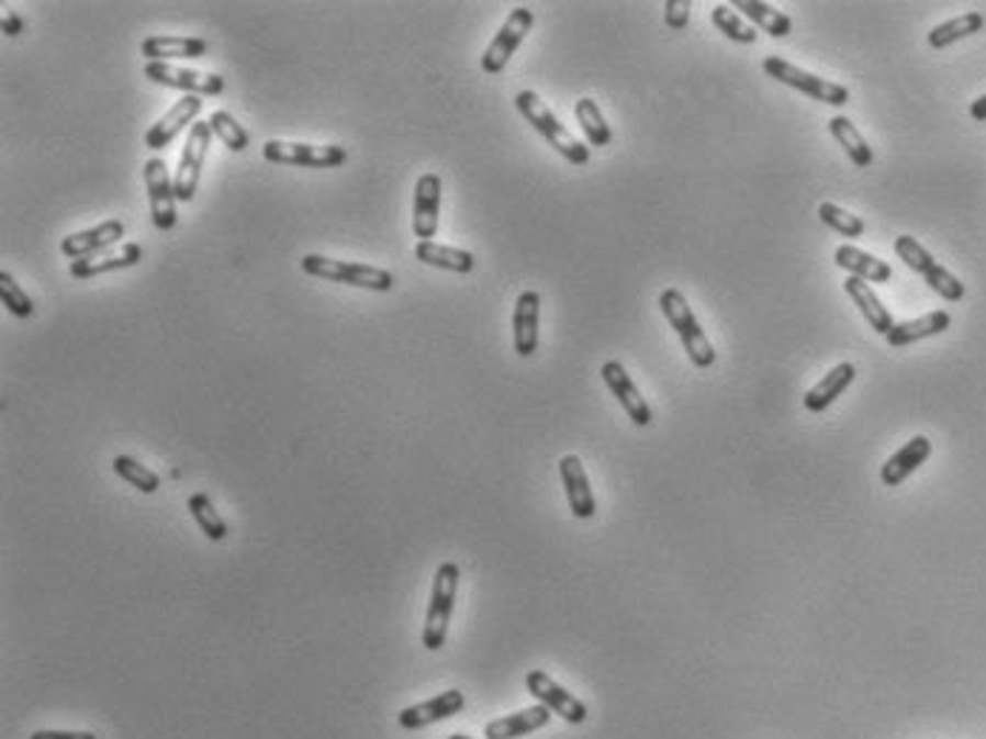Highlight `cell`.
<instances>
[{"mask_svg": "<svg viewBox=\"0 0 986 739\" xmlns=\"http://www.w3.org/2000/svg\"><path fill=\"white\" fill-rule=\"evenodd\" d=\"M515 109L524 114L526 123L540 134V137L554 148L563 159H569L572 166H586L592 152H589L578 137H574L558 117H554V111L540 100L538 91H520L515 98Z\"/></svg>", "mask_w": 986, "mask_h": 739, "instance_id": "1", "label": "cell"}, {"mask_svg": "<svg viewBox=\"0 0 986 739\" xmlns=\"http://www.w3.org/2000/svg\"><path fill=\"white\" fill-rule=\"evenodd\" d=\"M458 583H461V567H458L456 560H447V563L435 569L422 635V642L427 651L444 649V642H447L449 620H452V608H456Z\"/></svg>", "mask_w": 986, "mask_h": 739, "instance_id": "2", "label": "cell"}, {"mask_svg": "<svg viewBox=\"0 0 986 739\" xmlns=\"http://www.w3.org/2000/svg\"><path fill=\"white\" fill-rule=\"evenodd\" d=\"M299 265L307 277L327 279V282L350 284V288H365V291L376 293H390L395 288L393 273L386 268H376V265L341 262V259H327L318 254H304Z\"/></svg>", "mask_w": 986, "mask_h": 739, "instance_id": "3", "label": "cell"}, {"mask_svg": "<svg viewBox=\"0 0 986 739\" xmlns=\"http://www.w3.org/2000/svg\"><path fill=\"white\" fill-rule=\"evenodd\" d=\"M660 311L662 316L669 318V325L674 327L680 341H683L691 365L703 370V367H710L717 361V350H714V345H710L708 336H705L703 325L697 322V316H694V311H691V304L685 302L683 293L676 291V288H665V291L660 293Z\"/></svg>", "mask_w": 986, "mask_h": 739, "instance_id": "4", "label": "cell"}, {"mask_svg": "<svg viewBox=\"0 0 986 739\" xmlns=\"http://www.w3.org/2000/svg\"><path fill=\"white\" fill-rule=\"evenodd\" d=\"M893 248H896L898 259H901V262L907 265L910 270H916L918 277L925 279V282L930 284L932 291L939 293L941 299H946V302H961V299L966 296L964 282H961L955 273H950L944 265L935 262V256H932L925 245L918 243L916 236L901 234Z\"/></svg>", "mask_w": 986, "mask_h": 739, "instance_id": "5", "label": "cell"}, {"mask_svg": "<svg viewBox=\"0 0 986 739\" xmlns=\"http://www.w3.org/2000/svg\"><path fill=\"white\" fill-rule=\"evenodd\" d=\"M762 69L765 75H771L773 80H780V83L791 86V89L802 91L807 98L819 100V103H828V105H848L850 103V89L842 83H833V80H825L819 75H810V71L799 69L794 63H787L785 57H765L762 63Z\"/></svg>", "mask_w": 986, "mask_h": 739, "instance_id": "6", "label": "cell"}, {"mask_svg": "<svg viewBox=\"0 0 986 739\" xmlns=\"http://www.w3.org/2000/svg\"><path fill=\"white\" fill-rule=\"evenodd\" d=\"M262 157L273 166L299 168H338L347 163V148L341 146H313V143H290V139H268L262 146Z\"/></svg>", "mask_w": 986, "mask_h": 739, "instance_id": "7", "label": "cell"}, {"mask_svg": "<svg viewBox=\"0 0 986 739\" xmlns=\"http://www.w3.org/2000/svg\"><path fill=\"white\" fill-rule=\"evenodd\" d=\"M535 26V12L529 7L512 9L509 18L504 21V26L497 29V35L492 37V43L486 46L481 57V69L486 75H501L506 69V63L512 60V55L517 52V46L524 43V37L529 35V29Z\"/></svg>", "mask_w": 986, "mask_h": 739, "instance_id": "8", "label": "cell"}, {"mask_svg": "<svg viewBox=\"0 0 986 739\" xmlns=\"http://www.w3.org/2000/svg\"><path fill=\"white\" fill-rule=\"evenodd\" d=\"M211 134H214L211 132V123H202V120H197L191 125V132H188L186 148L180 154V166L173 171V188H177V200L180 202H191L197 197L208 146H211Z\"/></svg>", "mask_w": 986, "mask_h": 739, "instance_id": "9", "label": "cell"}, {"mask_svg": "<svg viewBox=\"0 0 986 739\" xmlns=\"http://www.w3.org/2000/svg\"><path fill=\"white\" fill-rule=\"evenodd\" d=\"M148 202H152V220L159 231H171L177 225V188L168 173L166 159L152 157L143 166Z\"/></svg>", "mask_w": 986, "mask_h": 739, "instance_id": "10", "label": "cell"}, {"mask_svg": "<svg viewBox=\"0 0 986 739\" xmlns=\"http://www.w3.org/2000/svg\"><path fill=\"white\" fill-rule=\"evenodd\" d=\"M145 77H148L152 83L186 91V94H197V98H200V94L216 98V94L225 89V80H222L220 75L186 69V66H173V63H145Z\"/></svg>", "mask_w": 986, "mask_h": 739, "instance_id": "11", "label": "cell"}, {"mask_svg": "<svg viewBox=\"0 0 986 739\" xmlns=\"http://www.w3.org/2000/svg\"><path fill=\"white\" fill-rule=\"evenodd\" d=\"M526 688L540 705H546L549 712L558 714L560 719H565L569 726H583L589 719V708L580 703L574 694L563 688L560 683H554L546 671H529L526 674Z\"/></svg>", "mask_w": 986, "mask_h": 739, "instance_id": "12", "label": "cell"}, {"mask_svg": "<svg viewBox=\"0 0 986 739\" xmlns=\"http://www.w3.org/2000/svg\"><path fill=\"white\" fill-rule=\"evenodd\" d=\"M438 214H441V177L435 171H427L418 177L413 194V234L418 243L435 239Z\"/></svg>", "mask_w": 986, "mask_h": 739, "instance_id": "13", "label": "cell"}, {"mask_svg": "<svg viewBox=\"0 0 986 739\" xmlns=\"http://www.w3.org/2000/svg\"><path fill=\"white\" fill-rule=\"evenodd\" d=\"M200 111H202V100L197 98V94H186V98L177 100V103H173L171 109H168L166 114H163V117H159L157 123H154L152 128L145 132V148H152V152H163V148L171 146L173 139L180 137V132L186 128V125L197 123Z\"/></svg>", "mask_w": 986, "mask_h": 739, "instance_id": "14", "label": "cell"}, {"mask_svg": "<svg viewBox=\"0 0 986 739\" xmlns=\"http://www.w3.org/2000/svg\"><path fill=\"white\" fill-rule=\"evenodd\" d=\"M601 376L606 381V388L612 390V395L620 401V407L628 413V422L635 424V427H649L651 424V407L649 401L642 399V393L637 390V384L631 381V376L626 373V367L620 361H606L601 367Z\"/></svg>", "mask_w": 986, "mask_h": 739, "instance_id": "15", "label": "cell"}, {"mask_svg": "<svg viewBox=\"0 0 986 739\" xmlns=\"http://www.w3.org/2000/svg\"><path fill=\"white\" fill-rule=\"evenodd\" d=\"M125 236V225L123 220H105L94 228H86V231H77V234H69L66 239L60 243L63 256H69L71 262L77 259H89L94 254H103L109 248H117L123 243Z\"/></svg>", "mask_w": 986, "mask_h": 739, "instance_id": "16", "label": "cell"}, {"mask_svg": "<svg viewBox=\"0 0 986 739\" xmlns=\"http://www.w3.org/2000/svg\"><path fill=\"white\" fill-rule=\"evenodd\" d=\"M463 705H467V697H463L458 688H449L438 697L427 699V703H415L410 708L399 714V726L404 731H422V728L435 726V723H441V719L456 717V714L463 712Z\"/></svg>", "mask_w": 986, "mask_h": 739, "instance_id": "17", "label": "cell"}, {"mask_svg": "<svg viewBox=\"0 0 986 739\" xmlns=\"http://www.w3.org/2000/svg\"><path fill=\"white\" fill-rule=\"evenodd\" d=\"M560 481H563L565 501H569V510H572L574 518L589 520L594 518L597 512V501H594L592 484H589L586 467L578 456H563L560 458Z\"/></svg>", "mask_w": 986, "mask_h": 739, "instance_id": "18", "label": "cell"}, {"mask_svg": "<svg viewBox=\"0 0 986 739\" xmlns=\"http://www.w3.org/2000/svg\"><path fill=\"white\" fill-rule=\"evenodd\" d=\"M538 331H540V293L524 291L515 302L512 313V339H515V352L520 359H529L531 352H538Z\"/></svg>", "mask_w": 986, "mask_h": 739, "instance_id": "19", "label": "cell"}, {"mask_svg": "<svg viewBox=\"0 0 986 739\" xmlns=\"http://www.w3.org/2000/svg\"><path fill=\"white\" fill-rule=\"evenodd\" d=\"M139 52H143V57H148V63L188 60V57L193 60V57H205L211 52V43L188 35H154L145 37Z\"/></svg>", "mask_w": 986, "mask_h": 739, "instance_id": "20", "label": "cell"}, {"mask_svg": "<svg viewBox=\"0 0 986 739\" xmlns=\"http://www.w3.org/2000/svg\"><path fill=\"white\" fill-rule=\"evenodd\" d=\"M139 259H143V248L137 243H123L117 248L89 256V259H77V262L69 265V273L75 279H94L100 273H111V270L134 268V265H139Z\"/></svg>", "mask_w": 986, "mask_h": 739, "instance_id": "21", "label": "cell"}, {"mask_svg": "<svg viewBox=\"0 0 986 739\" xmlns=\"http://www.w3.org/2000/svg\"><path fill=\"white\" fill-rule=\"evenodd\" d=\"M552 723V712L546 708V705H531V708H524V712L509 714V717H501V719H492L486 723L483 728V737L486 739H520V737H529V734L540 731Z\"/></svg>", "mask_w": 986, "mask_h": 739, "instance_id": "22", "label": "cell"}, {"mask_svg": "<svg viewBox=\"0 0 986 739\" xmlns=\"http://www.w3.org/2000/svg\"><path fill=\"white\" fill-rule=\"evenodd\" d=\"M932 456V444L927 436H916L898 449L896 456L887 458L882 467V484L884 486H901L912 472Z\"/></svg>", "mask_w": 986, "mask_h": 739, "instance_id": "23", "label": "cell"}, {"mask_svg": "<svg viewBox=\"0 0 986 739\" xmlns=\"http://www.w3.org/2000/svg\"><path fill=\"white\" fill-rule=\"evenodd\" d=\"M952 316L946 311H932L927 316L910 318V322H901V325H893V331L884 336L890 347H907L916 345L921 339H930V336H939V333L950 331Z\"/></svg>", "mask_w": 986, "mask_h": 739, "instance_id": "24", "label": "cell"}, {"mask_svg": "<svg viewBox=\"0 0 986 739\" xmlns=\"http://www.w3.org/2000/svg\"><path fill=\"white\" fill-rule=\"evenodd\" d=\"M844 291H848V296L853 299L855 307L862 311V316L867 318V325L873 327V331L882 333V336H887V333L893 331V325H896V322H893L890 311L884 307L882 299H878V293L873 291V288H870L864 279L848 277L844 279Z\"/></svg>", "mask_w": 986, "mask_h": 739, "instance_id": "25", "label": "cell"}, {"mask_svg": "<svg viewBox=\"0 0 986 739\" xmlns=\"http://www.w3.org/2000/svg\"><path fill=\"white\" fill-rule=\"evenodd\" d=\"M833 259L839 268L848 270L850 277H859V279H864V282L884 284L893 279L890 265L882 262V259H876V256L867 254V250L853 248V245H839Z\"/></svg>", "mask_w": 986, "mask_h": 739, "instance_id": "26", "label": "cell"}, {"mask_svg": "<svg viewBox=\"0 0 986 739\" xmlns=\"http://www.w3.org/2000/svg\"><path fill=\"white\" fill-rule=\"evenodd\" d=\"M853 381H855L853 361H842V365H836L833 370H830V373L825 376L819 384H816V388L807 390L805 407L810 410V413H825V410H828L830 404H833V401L839 399V395H842L850 384H853Z\"/></svg>", "mask_w": 986, "mask_h": 739, "instance_id": "27", "label": "cell"}, {"mask_svg": "<svg viewBox=\"0 0 986 739\" xmlns=\"http://www.w3.org/2000/svg\"><path fill=\"white\" fill-rule=\"evenodd\" d=\"M415 259L429 265V268L452 270V273H472L475 270V256L470 250L449 248V245L435 243V239L415 245Z\"/></svg>", "mask_w": 986, "mask_h": 739, "instance_id": "28", "label": "cell"}, {"mask_svg": "<svg viewBox=\"0 0 986 739\" xmlns=\"http://www.w3.org/2000/svg\"><path fill=\"white\" fill-rule=\"evenodd\" d=\"M742 18L753 23V29H765L771 37H787L794 32V21L785 12L773 9L771 3H759V0H733L731 3Z\"/></svg>", "mask_w": 986, "mask_h": 739, "instance_id": "29", "label": "cell"}, {"mask_svg": "<svg viewBox=\"0 0 986 739\" xmlns=\"http://www.w3.org/2000/svg\"><path fill=\"white\" fill-rule=\"evenodd\" d=\"M984 23L986 21L981 12L959 14V18H952V21H946V23H941V26L932 29L930 35H927V43H930L932 49H946V46L964 41V37L978 35L981 29H984Z\"/></svg>", "mask_w": 986, "mask_h": 739, "instance_id": "30", "label": "cell"}, {"mask_svg": "<svg viewBox=\"0 0 986 739\" xmlns=\"http://www.w3.org/2000/svg\"><path fill=\"white\" fill-rule=\"evenodd\" d=\"M828 132L833 134L836 143H839V146L844 148V154H848V157L853 159L855 168H870V166H873V148L867 146V139H864L862 134H859V128H855V125L850 123L848 117H833V120H830Z\"/></svg>", "mask_w": 986, "mask_h": 739, "instance_id": "31", "label": "cell"}, {"mask_svg": "<svg viewBox=\"0 0 986 739\" xmlns=\"http://www.w3.org/2000/svg\"><path fill=\"white\" fill-rule=\"evenodd\" d=\"M574 117H578L580 128L586 134L589 146L594 148H606L612 143V128H608L606 117H603L601 105L594 103L592 98H580L574 103Z\"/></svg>", "mask_w": 986, "mask_h": 739, "instance_id": "32", "label": "cell"}, {"mask_svg": "<svg viewBox=\"0 0 986 739\" xmlns=\"http://www.w3.org/2000/svg\"><path fill=\"white\" fill-rule=\"evenodd\" d=\"M188 512H191V518L197 520V526H200L202 535H205L208 540L220 544V540L228 538V524L222 520V515L216 512L214 501H211L205 492H197V495L188 497Z\"/></svg>", "mask_w": 986, "mask_h": 739, "instance_id": "33", "label": "cell"}, {"mask_svg": "<svg viewBox=\"0 0 986 739\" xmlns=\"http://www.w3.org/2000/svg\"><path fill=\"white\" fill-rule=\"evenodd\" d=\"M111 470L117 472V475L123 478L125 484H132L134 490L145 492V495H154V492L159 490V484H163L157 472L148 470V467H143V463H139L137 458H132V456H117V458H114V461H111Z\"/></svg>", "mask_w": 986, "mask_h": 739, "instance_id": "34", "label": "cell"}, {"mask_svg": "<svg viewBox=\"0 0 986 739\" xmlns=\"http://www.w3.org/2000/svg\"><path fill=\"white\" fill-rule=\"evenodd\" d=\"M710 21H714V26H717L725 37H731L733 43H748V46H751V43L757 41V29L748 26L746 18H742L731 3H717L714 12H710Z\"/></svg>", "mask_w": 986, "mask_h": 739, "instance_id": "35", "label": "cell"}, {"mask_svg": "<svg viewBox=\"0 0 986 739\" xmlns=\"http://www.w3.org/2000/svg\"><path fill=\"white\" fill-rule=\"evenodd\" d=\"M0 302H3V307H7L12 316L18 318L35 316V302H32V296L23 291L21 284H18V279H14L9 270H0Z\"/></svg>", "mask_w": 986, "mask_h": 739, "instance_id": "36", "label": "cell"}, {"mask_svg": "<svg viewBox=\"0 0 986 739\" xmlns=\"http://www.w3.org/2000/svg\"><path fill=\"white\" fill-rule=\"evenodd\" d=\"M208 123H211V132H214L216 137H220L222 143H225V148H231V152L242 154V152H245V148L250 146L248 132H245V128H242V125L236 123V117H234V114H228V111H214Z\"/></svg>", "mask_w": 986, "mask_h": 739, "instance_id": "37", "label": "cell"}, {"mask_svg": "<svg viewBox=\"0 0 986 739\" xmlns=\"http://www.w3.org/2000/svg\"><path fill=\"white\" fill-rule=\"evenodd\" d=\"M819 220L825 222L828 228H833V231H839L842 236H848V239H859V236L864 234L862 216L850 214V211H844V208L836 205V202H821Z\"/></svg>", "mask_w": 986, "mask_h": 739, "instance_id": "38", "label": "cell"}, {"mask_svg": "<svg viewBox=\"0 0 986 739\" xmlns=\"http://www.w3.org/2000/svg\"><path fill=\"white\" fill-rule=\"evenodd\" d=\"M691 21V0H669L665 3V23L669 29H685Z\"/></svg>", "mask_w": 986, "mask_h": 739, "instance_id": "39", "label": "cell"}, {"mask_svg": "<svg viewBox=\"0 0 986 739\" xmlns=\"http://www.w3.org/2000/svg\"><path fill=\"white\" fill-rule=\"evenodd\" d=\"M32 739H97L91 731H35Z\"/></svg>", "mask_w": 986, "mask_h": 739, "instance_id": "40", "label": "cell"}, {"mask_svg": "<svg viewBox=\"0 0 986 739\" xmlns=\"http://www.w3.org/2000/svg\"><path fill=\"white\" fill-rule=\"evenodd\" d=\"M23 32V21L18 12H7L3 14V35L9 37H18Z\"/></svg>", "mask_w": 986, "mask_h": 739, "instance_id": "41", "label": "cell"}, {"mask_svg": "<svg viewBox=\"0 0 986 739\" xmlns=\"http://www.w3.org/2000/svg\"><path fill=\"white\" fill-rule=\"evenodd\" d=\"M970 117L978 120V123H986V94H984V98L975 100L973 105H970Z\"/></svg>", "mask_w": 986, "mask_h": 739, "instance_id": "42", "label": "cell"}, {"mask_svg": "<svg viewBox=\"0 0 986 739\" xmlns=\"http://www.w3.org/2000/svg\"><path fill=\"white\" fill-rule=\"evenodd\" d=\"M447 739H472V737H467V734H452V737H447Z\"/></svg>", "mask_w": 986, "mask_h": 739, "instance_id": "43", "label": "cell"}]
</instances>
